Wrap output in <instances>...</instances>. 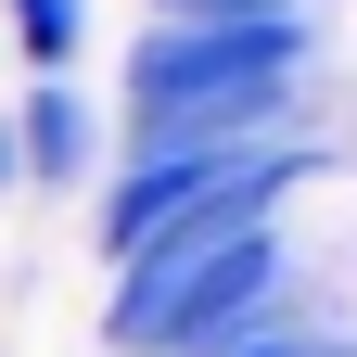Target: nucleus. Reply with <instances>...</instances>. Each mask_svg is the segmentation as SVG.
<instances>
[{"label": "nucleus", "mask_w": 357, "mask_h": 357, "mask_svg": "<svg viewBox=\"0 0 357 357\" xmlns=\"http://www.w3.org/2000/svg\"><path fill=\"white\" fill-rule=\"evenodd\" d=\"M306 77H319V13H281V26H141V52H128V166L281 141V128H306Z\"/></svg>", "instance_id": "1"}, {"label": "nucleus", "mask_w": 357, "mask_h": 357, "mask_svg": "<svg viewBox=\"0 0 357 357\" xmlns=\"http://www.w3.org/2000/svg\"><path fill=\"white\" fill-rule=\"evenodd\" d=\"M13 153H26V178H38V192H89L102 128H89V102H77L64 77H38L26 102H13Z\"/></svg>", "instance_id": "2"}, {"label": "nucleus", "mask_w": 357, "mask_h": 357, "mask_svg": "<svg viewBox=\"0 0 357 357\" xmlns=\"http://www.w3.org/2000/svg\"><path fill=\"white\" fill-rule=\"evenodd\" d=\"M77 38H89V0H13V64L26 77H64Z\"/></svg>", "instance_id": "3"}, {"label": "nucleus", "mask_w": 357, "mask_h": 357, "mask_svg": "<svg viewBox=\"0 0 357 357\" xmlns=\"http://www.w3.org/2000/svg\"><path fill=\"white\" fill-rule=\"evenodd\" d=\"M306 0H153V26H281Z\"/></svg>", "instance_id": "4"}, {"label": "nucleus", "mask_w": 357, "mask_h": 357, "mask_svg": "<svg viewBox=\"0 0 357 357\" xmlns=\"http://www.w3.org/2000/svg\"><path fill=\"white\" fill-rule=\"evenodd\" d=\"M0 192H26V153H13V115H0Z\"/></svg>", "instance_id": "5"}]
</instances>
